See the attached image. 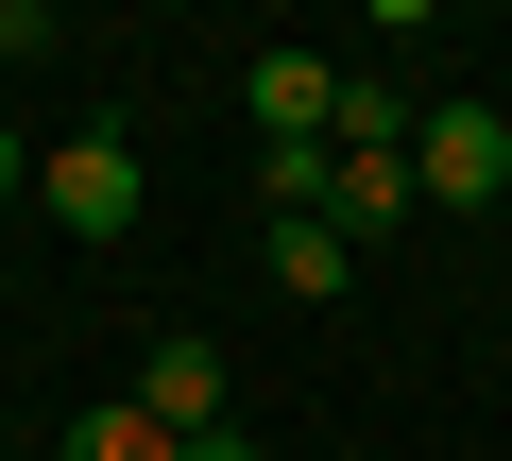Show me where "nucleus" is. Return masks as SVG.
I'll use <instances>...</instances> for the list:
<instances>
[{
    "label": "nucleus",
    "instance_id": "f257e3e1",
    "mask_svg": "<svg viewBox=\"0 0 512 461\" xmlns=\"http://www.w3.org/2000/svg\"><path fill=\"white\" fill-rule=\"evenodd\" d=\"M35 205L69 222V240H137V205H154V188H137V137H120V120L52 137V154H35Z\"/></svg>",
    "mask_w": 512,
    "mask_h": 461
},
{
    "label": "nucleus",
    "instance_id": "f03ea898",
    "mask_svg": "<svg viewBox=\"0 0 512 461\" xmlns=\"http://www.w3.org/2000/svg\"><path fill=\"white\" fill-rule=\"evenodd\" d=\"M410 188L427 205H512V120L495 103H427L410 120Z\"/></svg>",
    "mask_w": 512,
    "mask_h": 461
},
{
    "label": "nucleus",
    "instance_id": "7ed1b4c3",
    "mask_svg": "<svg viewBox=\"0 0 512 461\" xmlns=\"http://www.w3.org/2000/svg\"><path fill=\"white\" fill-rule=\"evenodd\" d=\"M342 86L359 69H325V52H256V137L274 154H342Z\"/></svg>",
    "mask_w": 512,
    "mask_h": 461
},
{
    "label": "nucleus",
    "instance_id": "20e7f679",
    "mask_svg": "<svg viewBox=\"0 0 512 461\" xmlns=\"http://www.w3.org/2000/svg\"><path fill=\"white\" fill-rule=\"evenodd\" d=\"M410 205H427V188H410V137H342V154H325V205H308V222H342V240H393Z\"/></svg>",
    "mask_w": 512,
    "mask_h": 461
},
{
    "label": "nucleus",
    "instance_id": "39448f33",
    "mask_svg": "<svg viewBox=\"0 0 512 461\" xmlns=\"http://www.w3.org/2000/svg\"><path fill=\"white\" fill-rule=\"evenodd\" d=\"M137 410H154L171 444H205V427H239V410H222V342H205V325H154V359H137Z\"/></svg>",
    "mask_w": 512,
    "mask_h": 461
},
{
    "label": "nucleus",
    "instance_id": "423d86ee",
    "mask_svg": "<svg viewBox=\"0 0 512 461\" xmlns=\"http://www.w3.org/2000/svg\"><path fill=\"white\" fill-rule=\"evenodd\" d=\"M274 291H359V240H342V222H274Z\"/></svg>",
    "mask_w": 512,
    "mask_h": 461
},
{
    "label": "nucleus",
    "instance_id": "0eeeda50",
    "mask_svg": "<svg viewBox=\"0 0 512 461\" xmlns=\"http://www.w3.org/2000/svg\"><path fill=\"white\" fill-rule=\"evenodd\" d=\"M52 461H171V427L137 410V393H103V410H69V444Z\"/></svg>",
    "mask_w": 512,
    "mask_h": 461
},
{
    "label": "nucleus",
    "instance_id": "6e6552de",
    "mask_svg": "<svg viewBox=\"0 0 512 461\" xmlns=\"http://www.w3.org/2000/svg\"><path fill=\"white\" fill-rule=\"evenodd\" d=\"M18 205H35V137L0 120V222H18Z\"/></svg>",
    "mask_w": 512,
    "mask_h": 461
},
{
    "label": "nucleus",
    "instance_id": "1a4fd4ad",
    "mask_svg": "<svg viewBox=\"0 0 512 461\" xmlns=\"http://www.w3.org/2000/svg\"><path fill=\"white\" fill-rule=\"evenodd\" d=\"M35 35H52V18H35V0H0V52H35Z\"/></svg>",
    "mask_w": 512,
    "mask_h": 461
},
{
    "label": "nucleus",
    "instance_id": "9d476101",
    "mask_svg": "<svg viewBox=\"0 0 512 461\" xmlns=\"http://www.w3.org/2000/svg\"><path fill=\"white\" fill-rule=\"evenodd\" d=\"M171 461H256V444H239V427H205V444H171Z\"/></svg>",
    "mask_w": 512,
    "mask_h": 461
}]
</instances>
